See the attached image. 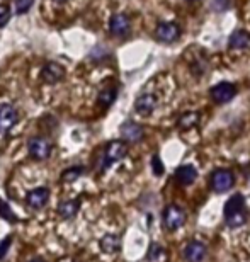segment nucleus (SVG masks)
<instances>
[{
    "label": "nucleus",
    "mask_w": 250,
    "mask_h": 262,
    "mask_svg": "<svg viewBox=\"0 0 250 262\" xmlns=\"http://www.w3.org/2000/svg\"><path fill=\"white\" fill-rule=\"evenodd\" d=\"M101 249L106 254H116L118 250L121 249V242H119V237H118V235H112V233L104 235V237L101 238Z\"/></svg>",
    "instance_id": "18"
},
{
    "label": "nucleus",
    "mask_w": 250,
    "mask_h": 262,
    "mask_svg": "<svg viewBox=\"0 0 250 262\" xmlns=\"http://www.w3.org/2000/svg\"><path fill=\"white\" fill-rule=\"evenodd\" d=\"M41 78L46 83L55 85V83H58L65 78V68L60 63H56V61H48V63L41 68Z\"/></svg>",
    "instance_id": "7"
},
{
    "label": "nucleus",
    "mask_w": 250,
    "mask_h": 262,
    "mask_svg": "<svg viewBox=\"0 0 250 262\" xmlns=\"http://www.w3.org/2000/svg\"><path fill=\"white\" fill-rule=\"evenodd\" d=\"M197 177V170L192 165H180L179 169L175 170V181L179 182L180 186H189L196 181Z\"/></svg>",
    "instance_id": "15"
},
{
    "label": "nucleus",
    "mask_w": 250,
    "mask_h": 262,
    "mask_svg": "<svg viewBox=\"0 0 250 262\" xmlns=\"http://www.w3.org/2000/svg\"><path fill=\"white\" fill-rule=\"evenodd\" d=\"M157 97L153 94H142L137 101H134V111H137L140 116H150L153 114V111L157 109Z\"/></svg>",
    "instance_id": "9"
},
{
    "label": "nucleus",
    "mask_w": 250,
    "mask_h": 262,
    "mask_svg": "<svg viewBox=\"0 0 250 262\" xmlns=\"http://www.w3.org/2000/svg\"><path fill=\"white\" fill-rule=\"evenodd\" d=\"M80 209V201L79 199H66V201H61L58 206V214L61 218L70 220L74 218Z\"/></svg>",
    "instance_id": "17"
},
{
    "label": "nucleus",
    "mask_w": 250,
    "mask_h": 262,
    "mask_svg": "<svg viewBox=\"0 0 250 262\" xmlns=\"http://www.w3.org/2000/svg\"><path fill=\"white\" fill-rule=\"evenodd\" d=\"M189 2H194V0H189Z\"/></svg>",
    "instance_id": "32"
},
{
    "label": "nucleus",
    "mask_w": 250,
    "mask_h": 262,
    "mask_svg": "<svg viewBox=\"0 0 250 262\" xmlns=\"http://www.w3.org/2000/svg\"><path fill=\"white\" fill-rule=\"evenodd\" d=\"M116 97H118V91H116V89H114V87H106V89H102V91L99 92L97 102L101 104L102 107H109L114 101H116Z\"/></svg>",
    "instance_id": "20"
},
{
    "label": "nucleus",
    "mask_w": 250,
    "mask_h": 262,
    "mask_svg": "<svg viewBox=\"0 0 250 262\" xmlns=\"http://www.w3.org/2000/svg\"><path fill=\"white\" fill-rule=\"evenodd\" d=\"M240 211H245V199H243L242 194L232 196V198L226 201L225 208H223V214H225V218H226V216H230V214L240 213Z\"/></svg>",
    "instance_id": "16"
},
{
    "label": "nucleus",
    "mask_w": 250,
    "mask_h": 262,
    "mask_svg": "<svg viewBox=\"0 0 250 262\" xmlns=\"http://www.w3.org/2000/svg\"><path fill=\"white\" fill-rule=\"evenodd\" d=\"M206 254H208L206 245L201 244V242H194V240L187 244L186 249H184V259L187 262H201V260H204Z\"/></svg>",
    "instance_id": "12"
},
{
    "label": "nucleus",
    "mask_w": 250,
    "mask_h": 262,
    "mask_svg": "<svg viewBox=\"0 0 250 262\" xmlns=\"http://www.w3.org/2000/svg\"><path fill=\"white\" fill-rule=\"evenodd\" d=\"M55 2H58V4H65V2H69V0H55Z\"/></svg>",
    "instance_id": "31"
},
{
    "label": "nucleus",
    "mask_w": 250,
    "mask_h": 262,
    "mask_svg": "<svg viewBox=\"0 0 250 262\" xmlns=\"http://www.w3.org/2000/svg\"><path fill=\"white\" fill-rule=\"evenodd\" d=\"M10 19V7L9 5H0V28H4Z\"/></svg>",
    "instance_id": "28"
},
{
    "label": "nucleus",
    "mask_w": 250,
    "mask_h": 262,
    "mask_svg": "<svg viewBox=\"0 0 250 262\" xmlns=\"http://www.w3.org/2000/svg\"><path fill=\"white\" fill-rule=\"evenodd\" d=\"M17 111L10 104H0V135L7 133L9 129L14 128V124L17 123Z\"/></svg>",
    "instance_id": "8"
},
{
    "label": "nucleus",
    "mask_w": 250,
    "mask_h": 262,
    "mask_svg": "<svg viewBox=\"0 0 250 262\" xmlns=\"http://www.w3.org/2000/svg\"><path fill=\"white\" fill-rule=\"evenodd\" d=\"M247 222V214L245 211H240V213H235V214H230V216L225 218V223L228 225L230 228H238V227H243Z\"/></svg>",
    "instance_id": "22"
},
{
    "label": "nucleus",
    "mask_w": 250,
    "mask_h": 262,
    "mask_svg": "<svg viewBox=\"0 0 250 262\" xmlns=\"http://www.w3.org/2000/svg\"><path fill=\"white\" fill-rule=\"evenodd\" d=\"M28 150L29 155L33 157L34 160H46L51 155V150H53V145L48 138L44 136H33L28 141Z\"/></svg>",
    "instance_id": "3"
},
{
    "label": "nucleus",
    "mask_w": 250,
    "mask_h": 262,
    "mask_svg": "<svg viewBox=\"0 0 250 262\" xmlns=\"http://www.w3.org/2000/svg\"><path fill=\"white\" fill-rule=\"evenodd\" d=\"M128 155V145L124 141L114 140L111 143H107L106 150H104V159H102V169H107L109 165H112L114 162L123 160Z\"/></svg>",
    "instance_id": "1"
},
{
    "label": "nucleus",
    "mask_w": 250,
    "mask_h": 262,
    "mask_svg": "<svg viewBox=\"0 0 250 262\" xmlns=\"http://www.w3.org/2000/svg\"><path fill=\"white\" fill-rule=\"evenodd\" d=\"M186 211L182 209L180 206L177 204H169L165 209H164V216H162V222H164V227L170 232L174 230L180 228L182 225L186 223Z\"/></svg>",
    "instance_id": "2"
},
{
    "label": "nucleus",
    "mask_w": 250,
    "mask_h": 262,
    "mask_svg": "<svg viewBox=\"0 0 250 262\" xmlns=\"http://www.w3.org/2000/svg\"><path fill=\"white\" fill-rule=\"evenodd\" d=\"M228 46L232 50H248L250 48V33L243 29H238L235 31L230 39H228Z\"/></svg>",
    "instance_id": "14"
},
{
    "label": "nucleus",
    "mask_w": 250,
    "mask_h": 262,
    "mask_svg": "<svg viewBox=\"0 0 250 262\" xmlns=\"http://www.w3.org/2000/svg\"><path fill=\"white\" fill-rule=\"evenodd\" d=\"M48 199H50V191L46 189V187H38V189H33V191L28 192V196H26V203H28L29 208L41 209V208L46 206Z\"/></svg>",
    "instance_id": "11"
},
{
    "label": "nucleus",
    "mask_w": 250,
    "mask_h": 262,
    "mask_svg": "<svg viewBox=\"0 0 250 262\" xmlns=\"http://www.w3.org/2000/svg\"><path fill=\"white\" fill-rule=\"evenodd\" d=\"M150 165H152V170H153V174L160 177L164 174V164H162V160H160V157L158 155H153L152 157V162H150Z\"/></svg>",
    "instance_id": "26"
},
{
    "label": "nucleus",
    "mask_w": 250,
    "mask_h": 262,
    "mask_svg": "<svg viewBox=\"0 0 250 262\" xmlns=\"http://www.w3.org/2000/svg\"><path fill=\"white\" fill-rule=\"evenodd\" d=\"M82 174H83V167L75 165V167H70V169L63 170V176H61V179H63L65 182H74V181L79 179Z\"/></svg>",
    "instance_id": "23"
},
{
    "label": "nucleus",
    "mask_w": 250,
    "mask_h": 262,
    "mask_svg": "<svg viewBox=\"0 0 250 262\" xmlns=\"http://www.w3.org/2000/svg\"><path fill=\"white\" fill-rule=\"evenodd\" d=\"M12 240L14 238L10 237V235H7V237H4L2 240H0V260H2L5 255H7L10 245H12Z\"/></svg>",
    "instance_id": "27"
},
{
    "label": "nucleus",
    "mask_w": 250,
    "mask_h": 262,
    "mask_svg": "<svg viewBox=\"0 0 250 262\" xmlns=\"http://www.w3.org/2000/svg\"><path fill=\"white\" fill-rule=\"evenodd\" d=\"M155 36H157L160 43L165 45L175 43L180 36V28L175 23H160L157 26V29H155Z\"/></svg>",
    "instance_id": "5"
},
{
    "label": "nucleus",
    "mask_w": 250,
    "mask_h": 262,
    "mask_svg": "<svg viewBox=\"0 0 250 262\" xmlns=\"http://www.w3.org/2000/svg\"><path fill=\"white\" fill-rule=\"evenodd\" d=\"M131 29V23L129 17L124 14H114L111 20H109V31L114 36H126Z\"/></svg>",
    "instance_id": "10"
},
{
    "label": "nucleus",
    "mask_w": 250,
    "mask_h": 262,
    "mask_svg": "<svg viewBox=\"0 0 250 262\" xmlns=\"http://www.w3.org/2000/svg\"><path fill=\"white\" fill-rule=\"evenodd\" d=\"M29 262H46V260H43L41 257H34V259H31Z\"/></svg>",
    "instance_id": "30"
},
{
    "label": "nucleus",
    "mask_w": 250,
    "mask_h": 262,
    "mask_svg": "<svg viewBox=\"0 0 250 262\" xmlns=\"http://www.w3.org/2000/svg\"><path fill=\"white\" fill-rule=\"evenodd\" d=\"M199 118H201L199 113L187 111V113H184L179 118V121H177V126H179L180 129H191V128H194L197 123H199Z\"/></svg>",
    "instance_id": "19"
},
{
    "label": "nucleus",
    "mask_w": 250,
    "mask_h": 262,
    "mask_svg": "<svg viewBox=\"0 0 250 262\" xmlns=\"http://www.w3.org/2000/svg\"><path fill=\"white\" fill-rule=\"evenodd\" d=\"M210 94H211V99L216 104H225V102H230L232 99L235 97L237 89L230 82H221V83H216V85L211 89Z\"/></svg>",
    "instance_id": "6"
},
{
    "label": "nucleus",
    "mask_w": 250,
    "mask_h": 262,
    "mask_svg": "<svg viewBox=\"0 0 250 262\" xmlns=\"http://www.w3.org/2000/svg\"><path fill=\"white\" fill-rule=\"evenodd\" d=\"M0 216H2L4 220H7V222H10V223L17 222V216H15V213L12 211V208H10L2 198H0Z\"/></svg>",
    "instance_id": "24"
},
{
    "label": "nucleus",
    "mask_w": 250,
    "mask_h": 262,
    "mask_svg": "<svg viewBox=\"0 0 250 262\" xmlns=\"http://www.w3.org/2000/svg\"><path fill=\"white\" fill-rule=\"evenodd\" d=\"M211 189L218 192V194H223V192H228L233 186V174L228 169H216L211 174Z\"/></svg>",
    "instance_id": "4"
},
{
    "label": "nucleus",
    "mask_w": 250,
    "mask_h": 262,
    "mask_svg": "<svg viewBox=\"0 0 250 262\" xmlns=\"http://www.w3.org/2000/svg\"><path fill=\"white\" fill-rule=\"evenodd\" d=\"M119 131H121V136L126 141H131V143H137V141H140L143 138V128L140 126V124L133 123V121H126L121 124V128H119Z\"/></svg>",
    "instance_id": "13"
},
{
    "label": "nucleus",
    "mask_w": 250,
    "mask_h": 262,
    "mask_svg": "<svg viewBox=\"0 0 250 262\" xmlns=\"http://www.w3.org/2000/svg\"><path fill=\"white\" fill-rule=\"evenodd\" d=\"M33 4H34V0H15V12L19 15H22L33 7Z\"/></svg>",
    "instance_id": "25"
},
{
    "label": "nucleus",
    "mask_w": 250,
    "mask_h": 262,
    "mask_svg": "<svg viewBox=\"0 0 250 262\" xmlns=\"http://www.w3.org/2000/svg\"><path fill=\"white\" fill-rule=\"evenodd\" d=\"M148 262H165L167 260V250L158 244H152L147 254Z\"/></svg>",
    "instance_id": "21"
},
{
    "label": "nucleus",
    "mask_w": 250,
    "mask_h": 262,
    "mask_svg": "<svg viewBox=\"0 0 250 262\" xmlns=\"http://www.w3.org/2000/svg\"><path fill=\"white\" fill-rule=\"evenodd\" d=\"M213 5L216 7V10H226L230 7V0H213Z\"/></svg>",
    "instance_id": "29"
}]
</instances>
